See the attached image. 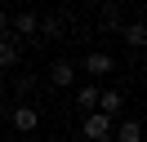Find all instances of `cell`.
<instances>
[{
	"label": "cell",
	"mask_w": 147,
	"mask_h": 142,
	"mask_svg": "<svg viewBox=\"0 0 147 142\" xmlns=\"http://www.w3.org/2000/svg\"><path fill=\"white\" fill-rule=\"evenodd\" d=\"M111 124H116L111 115H102V111H85V124H80V133H85L89 142H107V138H111Z\"/></svg>",
	"instance_id": "1"
},
{
	"label": "cell",
	"mask_w": 147,
	"mask_h": 142,
	"mask_svg": "<svg viewBox=\"0 0 147 142\" xmlns=\"http://www.w3.org/2000/svg\"><path fill=\"white\" fill-rule=\"evenodd\" d=\"M76 71H85L89 80H98V76H111V71H116V58H111V53H102V49H94V53H85V62H80Z\"/></svg>",
	"instance_id": "2"
},
{
	"label": "cell",
	"mask_w": 147,
	"mask_h": 142,
	"mask_svg": "<svg viewBox=\"0 0 147 142\" xmlns=\"http://www.w3.org/2000/svg\"><path fill=\"white\" fill-rule=\"evenodd\" d=\"M5 115H9V124H13L18 133H36V129H40V111H36L31 102H18L13 111H5Z\"/></svg>",
	"instance_id": "3"
},
{
	"label": "cell",
	"mask_w": 147,
	"mask_h": 142,
	"mask_svg": "<svg viewBox=\"0 0 147 142\" xmlns=\"http://www.w3.org/2000/svg\"><path fill=\"white\" fill-rule=\"evenodd\" d=\"M49 84H54V89H71V84H76V62L58 58L54 67H49Z\"/></svg>",
	"instance_id": "4"
},
{
	"label": "cell",
	"mask_w": 147,
	"mask_h": 142,
	"mask_svg": "<svg viewBox=\"0 0 147 142\" xmlns=\"http://www.w3.org/2000/svg\"><path fill=\"white\" fill-rule=\"evenodd\" d=\"M22 62V44L9 40V36H0V71H13Z\"/></svg>",
	"instance_id": "5"
},
{
	"label": "cell",
	"mask_w": 147,
	"mask_h": 142,
	"mask_svg": "<svg viewBox=\"0 0 147 142\" xmlns=\"http://www.w3.org/2000/svg\"><path fill=\"white\" fill-rule=\"evenodd\" d=\"M120 102H125V93H120V89H98V107H94V111H102V115H111V120H116V115H120Z\"/></svg>",
	"instance_id": "6"
},
{
	"label": "cell",
	"mask_w": 147,
	"mask_h": 142,
	"mask_svg": "<svg viewBox=\"0 0 147 142\" xmlns=\"http://www.w3.org/2000/svg\"><path fill=\"white\" fill-rule=\"evenodd\" d=\"M36 31L45 36V40H63V36H67V18H63V13H45Z\"/></svg>",
	"instance_id": "7"
},
{
	"label": "cell",
	"mask_w": 147,
	"mask_h": 142,
	"mask_svg": "<svg viewBox=\"0 0 147 142\" xmlns=\"http://www.w3.org/2000/svg\"><path fill=\"white\" fill-rule=\"evenodd\" d=\"M111 142H143V124H138V120L111 124Z\"/></svg>",
	"instance_id": "8"
},
{
	"label": "cell",
	"mask_w": 147,
	"mask_h": 142,
	"mask_svg": "<svg viewBox=\"0 0 147 142\" xmlns=\"http://www.w3.org/2000/svg\"><path fill=\"white\" fill-rule=\"evenodd\" d=\"M120 40H125L129 49H143V44H147V27L143 22H125V27H120Z\"/></svg>",
	"instance_id": "9"
},
{
	"label": "cell",
	"mask_w": 147,
	"mask_h": 142,
	"mask_svg": "<svg viewBox=\"0 0 147 142\" xmlns=\"http://www.w3.org/2000/svg\"><path fill=\"white\" fill-rule=\"evenodd\" d=\"M76 107H80V111H94V107H98V84H94V80H85V84L76 89Z\"/></svg>",
	"instance_id": "10"
},
{
	"label": "cell",
	"mask_w": 147,
	"mask_h": 142,
	"mask_svg": "<svg viewBox=\"0 0 147 142\" xmlns=\"http://www.w3.org/2000/svg\"><path fill=\"white\" fill-rule=\"evenodd\" d=\"M36 27H40V18L31 13V9H22V13H13V31H18V36H36Z\"/></svg>",
	"instance_id": "11"
},
{
	"label": "cell",
	"mask_w": 147,
	"mask_h": 142,
	"mask_svg": "<svg viewBox=\"0 0 147 142\" xmlns=\"http://www.w3.org/2000/svg\"><path fill=\"white\" fill-rule=\"evenodd\" d=\"M98 27H102V31H120V5H116V0H111V5H102Z\"/></svg>",
	"instance_id": "12"
},
{
	"label": "cell",
	"mask_w": 147,
	"mask_h": 142,
	"mask_svg": "<svg viewBox=\"0 0 147 142\" xmlns=\"http://www.w3.org/2000/svg\"><path fill=\"white\" fill-rule=\"evenodd\" d=\"M13 93H18V98H31V93H36V76H13Z\"/></svg>",
	"instance_id": "13"
},
{
	"label": "cell",
	"mask_w": 147,
	"mask_h": 142,
	"mask_svg": "<svg viewBox=\"0 0 147 142\" xmlns=\"http://www.w3.org/2000/svg\"><path fill=\"white\" fill-rule=\"evenodd\" d=\"M9 31V13H5V5H0V36Z\"/></svg>",
	"instance_id": "14"
},
{
	"label": "cell",
	"mask_w": 147,
	"mask_h": 142,
	"mask_svg": "<svg viewBox=\"0 0 147 142\" xmlns=\"http://www.w3.org/2000/svg\"><path fill=\"white\" fill-rule=\"evenodd\" d=\"M5 84H9V71H0V93H5Z\"/></svg>",
	"instance_id": "15"
},
{
	"label": "cell",
	"mask_w": 147,
	"mask_h": 142,
	"mask_svg": "<svg viewBox=\"0 0 147 142\" xmlns=\"http://www.w3.org/2000/svg\"><path fill=\"white\" fill-rule=\"evenodd\" d=\"M5 111H9V102H5V93H0V120H5Z\"/></svg>",
	"instance_id": "16"
},
{
	"label": "cell",
	"mask_w": 147,
	"mask_h": 142,
	"mask_svg": "<svg viewBox=\"0 0 147 142\" xmlns=\"http://www.w3.org/2000/svg\"><path fill=\"white\" fill-rule=\"evenodd\" d=\"M116 5H129V0H116Z\"/></svg>",
	"instance_id": "17"
}]
</instances>
